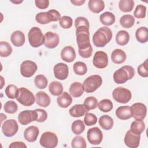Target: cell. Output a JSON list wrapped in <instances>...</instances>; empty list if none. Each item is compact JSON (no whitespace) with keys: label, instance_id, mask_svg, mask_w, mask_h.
Returning <instances> with one entry per match:
<instances>
[{"label":"cell","instance_id":"obj_25","mask_svg":"<svg viewBox=\"0 0 148 148\" xmlns=\"http://www.w3.org/2000/svg\"><path fill=\"white\" fill-rule=\"evenodd\" d=\"M127 58L125 53L121 49H114L111 54V59L113 62L116 64L123 63Z\"/></svg>","mask_w":148,"mask_h":148},{"label":"cell","instance_id":"obj_39","mask_svg":"<svg viewBox=\"0 0 148 148\" xmlns=\"http://www.w3.org/2000/svg\"><path fill=\"white\" fill-rule=\"evenodd\" d=\"M98 109L103 112H109L113 109V104L109 99H103L98 103Z\"/></svg>","mask_w":148,"mask_h":148},{"label":"cell","instance_id":"obj_34","mask_svg":"<svg viewBox=\"0 0 148 148\" xmlns=\"http://www.w3.org/2000/svg\"><path fill=\"white\" fill-rule=\"evenodd\" d=\"M135 23V18L131 14H125L121 16L120 19V25L125 28H131Z\"/></svg>","mask_w":148,"mask_h":148},{"label":"cell","instance_id":"obj_19","mask_svg":"<svg viewBox=\"0 0 148 148\" xmlns=\"http://www.w3.org/2000/svg\"><path fill=\"white\" fill-rule=\"evenodd\" d=\"M39 134L38 127L31 125L27 127L24 132V138L28 142H34L36 139Z\"/></svg>","mask_w":148,"mask_h":148},{"label":"cell","instance_id":"obj_10","mask_svg":"<svg viewBox=\"0 0 148 148\" xmlns=\"http://www.w3.org/2000/svg\"><path fill=\"white\" fill-rule=\"evenodd\" d=\"M38 69L36 63L30 60L23 61L20 65V73L25 77L32 76Z\"/></svg>","mask_w":148,"mask_h":148},{"label":"cell","instance_id":"obj_48","mask_svg":"<svg viewBox=\"0 0 148 148\" xmlns=\"http://www.w3.org/2000/svg\"><path fill=\"white\" fill-rule=\"evenodd\" d=\"M146 7L143 5H138L136 6L134 15L137 18H143L146 17Z\"/></svg>","mask_w":148,"mask_h":148},{"label":"cell","instance_id":"obj_57","mask_svg":"<svg viewBox=\"0 0 148 148\" xmlns=\"http://www.w3.org/2000/svg\"><path fill=\"white\" fill-rule=\"evenodd\" d=\"M1 83H2L1 89H2V87H3V84L5 83V82H2V77H1Z\"/></svg>","mask_w":148,"mask_h":148},{"label":"cell","instance_id":"obj_12","mask_svg":"<svg viewBox=\"0 0 148 148\" xmlns=\"http://www.w3.org/2000/svg\"><path fill=\"white\" fill-rule=\"evenodd\" d=\"M132 117L135 120H143L147 113V108L146 105L140 102L134 103L131 107Z\"/></svg>","mask_w":148,"mask_h":148},{"label":"cell","instance_id":"obj_53","mask_svg":"<svg viewBox=\"0 0 148 148\" xmlns=\"http://www.w3.org/2000/svg\"><path fill=\"white\" fill-rule=\"evenodd\" d=\"M35 3L36 6L40 9H45L49 7V0H35Z\"/></svg>","mask_w":148,"mask_h":148},{"label":"cell","instance_id":"obj_21","mask_svg":"<svg viewBox=\"0 0 148 148\" xmlns=\"http://www.w3.org/2000/svg\"><path fill=\"white\" fill-rule=\"evenodd\" d=\"M88 111L84 104H76L70 108L69 113L73 117H80L84 115Z\"/></svg>","mask_w":148,"mask_h":148},{"label":"cell","instance_id":"obj_54","mask_svg":"<svg viewBox=\"0 0 148 148\" xmlns=\"http://www.w3.org/2000/svg\"><path fill=\"white\" fill-rule=\"evenodd\" d=\"M9 147L10 148H27L26 145L20 141H15L10 143V145L9 146Z\"/></svg>","mask_w":148,"mask_h":148},{"label":"cell","instance_id":"obj_51","mask_svg":"<svg viewBox=\"0 0 148 148\" xmlns=\"http://www.w3.org/2000/svg\"><path fill=\"white\" fill-rule=\"evenodd\" d=\"M75 26L77 28L80 26H86L90 27V24L88 20L84 17H77L75 20Z\"/></svg>","mask_w":148,"mask_h":148},{"label":"cell","instance_id":"obj_55","mask_svg":"<svg viewBox=\"0 0 148 148\" xmlns=\"http://www.w3.org/2000/svg\"><path fill=\"white\" fill-rule=\"evenodd\" d=\"M86 2L85 0H71V2L75 6H81Z\"/></svg>","mask_w":148,"mask_h":148},{"label":"cell","instance_id":"obj_20","mask_svg":"<svg viewBox=\"0 0 148 148\" xmlns=\"http://www.w3.org/2000/svg\"><path fill=\"white\" fill-rule=\"evenodd\" d=\"M10 40L14 46L21 47L25 42L24 34L20 30L14 31L11 35Z\"/></svg>","mask_w":148,"mask_h":148},{"label":"cell","instance_id":"obj_11","mask_svg":"<svg viewBox=\"0 0 148 148\" xmlns=\"http://www.w3.org/2000/svg\"><path fill=\"white\" fill-rule=\"evenodd\" d=\"M87 138L90 143L93 145H99L103 139L102 131L97 127L88 129L87 132Z\"/></svg>","mask_w":148,"mask_h":148},{"label":"cell","instance_id":"obj_28","mask_svg":"<svg viewBox=\"0 0 148 148\" xmlns=\"http://www.w3.org/2000/svg\"><path fill=\"white\" fill-rule=\"evenodd\" d=\"M99 124L105 130H110L112 128L114 124L113 119L109 115L104 114L99 119Z\"/></svg>","mask_w":148,"mask_h":148},{"label":"cell","instance_id":"obj_35","mask_svg":"<svg viewBox=\"0 0 148 148\" xmlns=\"http://www.w3.org/2000/svg\"><path fill=\"white\" fill-rule=\"evenodd\" d=\"M71 130L74 134L78 135L83 132L85 130V125L82 120H76L72 123Z\"/></svg>","mask_w":148,"mask_h":148},{"label":"cell","instance_id":"obj_6","mask_svg":"<svg viewBox=\"0 0 148 148\" xmlns=\"http://www.w3.org/2000/svg\"><path fill=\"white\" fill-rule=\"evenodd\" d=\"M102 83V79L98 75H91L87 77L83 82V87L84 91L87 93L94 92Z\"/></svg>","mask_w":148,"mask_h":148},{"label":"cell","instance_id":"obj_52","mask_svg":"<svg viewBox=\"0 0 148 148\" xmlns=\"http://www.w3.org/2000/svg\"><path fill=\"white\" fill-rule=\"evenodd\" d=\"M49 15L51 21H57L60 20L61 16L58 11L56 9H51L47 12Z\"/></svg>","mask_w":148,"mask_h":148},{"label":"cell","instance_id":"obj_38","mask_svg":"<svg viewBox=\"0 0 148 148\" xmlns=\"http://www.w3.org/2000/svg\"><path fill=\"white\" fill-rule=\"evenodd\" d=\"M73 69L75 74L80 76L85 75L87 72L86 64L82 61L76 62L73 65Z\"/></svg>","mask_w":148,"mask_h":148},{"label":"cell","instance_id":"obj_7","mask_svg":"<svg viewBox=\"0 0 148 148\" xmlns=\"http://www.w3.org/2000/svg\"><path fill=\"white\" fill-rule=\"evenodd\" d=\"M58 137L57 135L50 131L43 132L40 138V145L46 148H54L58 145Z\"/></svg>","mask_w":148,"mask_h":148},{"label":"cell","instance_id":"obj_56","mask_svg":"<svg viewBox=\"0 0 148 148\" xmlns=\"http://www.w3.org/2000/svg\"><path fill=\"white\" fill-rule=\"evenodd\" d=\"M12 3H15V4H18V3H21L22 2H23V1H10Z\"/></svg>","mask_w":148,"mask_h":148},{"label":"cell","instance_id":"obj_37","mask_svg":"<svg viewBox=\"0 0 148 148\" xmlns=\"http://www.w3.org/2000/svg\"><path fill=\"white\" fill-rule=\"evenodd\" d=\"M13 49L10 45L5 41L0 42V56L2 57H7L12 53Z\"/></svg>","mask_w":148,"mask_h":148},{"label":"cell","instance_id":"obj_14","mask_svg":"<svg viewBox=\"0 0 148 148\" xmlns=\"http://www.w3.org/2000/svg\"><path fill=\"white\" fill-rule=\"evenodd\" d=\"M55 77L60 80L66 79L69 75V68L66 64L60 62L56 64L53 68Z\"/></svg>","mask_w":148,"mask_h":148},{"label":"cell","instance_id":"obj_33","mask_svg":"<svg viewBox=\"0 0 148 148\" xmlns=\"http://www.w3.org/2000/svg\"><path fill=\"white\" fill-rule=\"evenodd\" d=\"M49 90L54 96H58L63 92V86L58 81H53L49 84Z\"/></svg>","mask_w":148,"mask_h":148},{"label":"cell","instance_id":"obj_44","mask_svg":"<svg viewBox=\"0 0 148 148\" xmlns=\"http://www.w3.org/2000/svg\"><path fill=\"white\" fill-rule=\"evenodd\" d=\"M3 109L5 112L9 114H13L18 110L17 104L13 101H7L3 106Z\"/></svg>","mask_w":148,"mask_h":148},{"label":"cell","instance_id":"obj_23","mask_svg":"<svg viewBox=\"0 0 148 148\" xmlns=\"http://www.w3.org/2000/svg\"><path fill=\"white\" fill-rule=\"evenodd\" d=\"M116 115L119 119L123 120L130 119L132 117L131 108L129 106L119 107L116 110Z\"/></svg>","mask_w":148,"mask_h":148},{"label":"cell","instance_id":"obj_13","mask_svg":"<svg viewBox=\"0 0 148 148\" xmlns=\"http://www.w3.org/2000/svg\"><path fill=\"white\" fill-rule=\"evenodd\" d=\"M92 63L95 67L99 69L106 68L108 65V57L103 51H97L93 57Z\"/></svg>","mask_w":148,"mask_h":148},{"label":"cell","instance_id":"obj_2","mask_svg":"<svg viewBox=\"0 0 148 148\" xmlns=\"http://www.w3.org/2000/svg\"><path fill=\"white\" fill-rule=\"evenodd\" d=\"M112 38L111 29L107 27H102L94 34L92 42L96 47H103L111 40Z\"/></svg>","mask_w":148,"mask_h":148},{"label":"cell","instance_id":"obj_3","mask_svg":"<svg viewBox=\"0 0 148 148\" xmlns=\"http://www.w3.org/2000/svg\"><path fill=\"white\" fill-rule=\"evenodd\" d=\"M135 75L134 68L130 65H124L116 71L113 73L114 82L117 84L125 83Z\"/></svg>","mask_w":148,"mask_h":148},{"label":"cell","instance_id":"obj_29","mask_svg":"<svg viewBox=\"0 0 148 148\" xmlns=\"http://www.w3.org/2000/svg\"><path fill=\"white\" fill-rule=\"evenodd\" d=\"M115 16L110 12H105L99 16L101 23L106 26H110L115 22Z\"/></svg>","mask_w":148,"mask_h":148},{"label":"cell","instance_id":"obj_30","mask_svg":"<svg viewBox=\"0 0 148 148\" xmlns=\"http://www.w3.org/2000/svg\"><path fill=\"white\" fill-rule=\"evenodd\" d=\"M145 129V124L143 120H135L131 124L130 130L132 132L140 135Z\"/></svg>","mask_w":148,"mask_h":148},{"label":"cell","instance_id":"obj_32","mask_svg":"<svg viewBox=\"0 0 148 148\" xmlns=\"http://www.w3.org/2000/svg\"><path fill=\"white\" fill-rule=\"evenodd\" d=\"M130 40V35L127 31L120 30L116 35V42L120 46L126 45Z\"/></svg>","mask_w":148,"mask_h":148},{"label":"cell","instance_id":"obj_9","mask_svg":"<svg viewBox=\"0 0 148 148\" xmlns=\"http://www.w3.org/2000/svg\"><path fill=\"white\" fill-rule=\"evenodd\" d=\"M1 128L2 131L5 136L12 137L17 132L18 125L15 120L9 119L6 120L2 124Z\"/></svg>","mask_w":148,"mask_h":148},{"label":"cell","instance_id":"obj_46","mask_svg":"<svg viewBox=\"0 0 148 148\" xmlns=\"http://www.w3.org/2000/svg\"><path fill=\"white\" fill-rule=\"evenodd\" d=\"M35 114V121L39 123H42L46 120L47 113L46 111L42 109H36L34 110Z\"/></svg>","mask_w":148,"mask_h":148},{"label":"cell","instance_id":"obj_45","mask_svg":"<svg viewBox=\"0 0 148 148\" xmlns=\"http://www.w3.org/2000/svg\"><path fill=\"white\" fill-rule=\"evenodd\" d=\"M84 105L90 110L95 109L98 106V101L94 97H88L86 98L84 101Z\"/></svg>","mask_w":148,"mask_h":148},{"label":"cell","instance_id":"obj_50","mask_svg":"<svg viewBox=\"0 0 148 148\" xmlns=\"http://www.w3.org/2000/svg\"><path fill=\"white\" fill-rule=\"evenodd\" d=\"M137 71L138 74L143 77H148V70H147V59H146L145 62L142 63L138 66Z\"/></svg>","mask_w":148,"mask_h":148},{"label":"cell","instance_id":"obj_17","mask_svg":"<svg viewBox=\"0 0 148 148\" xmlns=\"http://www.w3.org/2000/svg\"><path fill=\"white\" fill-rule=\"evenodd\" d=\"M18 120L22 125H27L32 121H35L34 110H25L21 112L18 116Z\"/></svg>","mask_w":148,"mask_h":148},{"label":"cell","instance_id":"obj_8","mask_svg":"<svg viewBox=\"0 0 148 148\" xmlns=\"http://www.w3.org/2000/svg\"><path fill=\"white\" fill-rule=\"evenodd\" d=\"M112 97L116 102L121 103H126L131 100L132 94L128 89L119 87L113 91Z\"/></svg>","mask_w":148,"mask_h":148},{"label":"cell","instance_id":"obj_47","mask_svg":"<svg viewBox=\"0 0 148 148\" xmlns=\"http://www.w3.org/2000/svg\"><path fill=\"white\" fill-rule=\"evenodd\" d=\"M59 24L64 29H69L72 26L73 20L69 16H64L59 20Z\"/></svg>","mask_w":148,"mask_h":148},{"label":"cell","instance_id":"obj_18","mask_svg":"<svg viewBox=\"0 0 148 148\" xmlns=\"http://www.w3.org/2000/svg\"><path fill=\"white\" fill-rule=\"evenodd\" d=\"M61 59L66 62H71L76 58V53L74 48L71 46H65L61 51Z\"/></svg>","mask_w":148,"mask_h":148},{"label":"cell","instance_id":"obj_4","mask_svg":"<svg viewBox=\"0 0 148 148\" xmlns=\"http://www.w3.org/2000/svg\"><path fill=\"white\" fill-rule=\"evenodd\" d=\"M28 42L30 45L33 47H39L45 41V35H43L41 29L38 27L31 28L28 34Z\"/></svg>","mask_w":148,"mask_h":148},{"label":"cell","instance_id":"obj_43","mask_svg":"<svg viewBox=\"0 0 148 148\" xmlns=\"http://www.w3.org/2000/svg\"><path fill=\"white\" fill-rule=\"evenodd\" d=\"M18 88L14 84H9L5 88V94L6 96L10 99L16 98L18 94Z\"/></svg>","mask_w":148,"mask_h":148},{"label":"cell","instance_id":"obj_1","mask_svg":"<svg viewBox=\"0 0 148 148\" xmlns=\"http://www.w3.org/2000/svg\"><path fill=\"white\" fill-rule=\"evenodd\" d=\"M76 42L78 46V51L92 48L90 41L89 28L86 26H80L76 30Z\"/></svg>","mask_w":148,"mask_h":148},{"label":"cell","instance_id":"obj_27","mask_svg":"<svg viewBox=\"0 0 148 148\" xmlns=\"http://www.w3.org/2000/svg\"><path fill=\"white\" fill-rule=\"evenodd\" d=\"M88 5L90 10L94 13H99L105 8V3L102 0H90Z\"/></svg>","mask_w":148,"mask_h":148},{"label":"cell","instance_id":"obj_22","mask_svg":"<svg viewBox=\"0 0 148 148\" xmlns=\"http://www.w3.org/2000/svg\"><path fill=\"white\" fill-rule=\"evenodd\" d=\"M36 103L40 106L46 108L50 104V98L47 94L44 91H38L35 96Z\"/></svg>","mask_w":148,"mask_h":148},{"label":"cell","instance_id":"obj_16","mask_svg":"<svg viewBox=\"0 0 148 148\" xmlns=\"http://www.w3.org/2000/svg\"><path fill=\"white\" fill-rule=\"evenodd\" d=\"M45 41L44 45L49 49H54L56 47L60 42L59 36L57 34L53 32H47L45 34Z\"/></svg>","mask_w":148,"mask_h":148},{"label":"cell","instance_id":"obj_26","mask_svg":"<svg viewBox=\"0 0 148 148\" xmlns=\"http://www.w3.org/2000/svg\"><path fill=\"white\" fill-rule=\"evenodd\" d=\"M70 94L74 98L80 97L84 93V87L83 84L80 82L72 83L69 88Z\"/></svg>","mask_w":148,"mask_h":148},{"label":"cell","instance_id":"obj_15","mask_svg":"<svg viewBox=\"0 0 148 148\" xmlns=\"http://www.w3.org/2000/svg\"><path fill=\"white\" fill-rule=\"evenodd\" d=\"M140 139V135L135 134L128 130L124 136L125 145L130 148H136L139 146Z\"/></svg>","mask_w":148,"mask_h":148},{"label":"cell","instance_id":"obj_31","mask_svg":"<svg viewBox=\"0 0 148 148\" xmlns=\"http://www.w3.org/2000/svg\"><path fill=\"white\" fill-rule=\"evenodd\" d=\"M136 40L140 43H145L148 40V29L145 27L138 28L135 32Z\"/></svg>","mask_w":148,"mask_h":148},{"label":"cell","instance_id":"obj_42","mask_svg":"<svg viewBox=\"0 0 148 148\" xmlns=\"http://www.w3.org/2000/svg\"><path fill=\"white\" fill-rule=\"evenodd\" d=\"M35 20L40 24H46L51 22L47 12H39L35 16Z\"/></svg>","mask_w":148,"mask_h":148},{"label":"cell","instance_id":"obj_24","mask_svg":"<svg viewBox=\"0 0 148 148\" xmlns=\"http://www.w3.org/2000/svg\"><path fill=\"white\" fill-rule=\"evenodd\" d=\"M58 106L62 108H68L72 102V98L67 92H62L57 98Z\"/></svg>","mask_w":148,"mask_h":148},{"label":"cell","instance_id":"obj_40","mask_svg":"<svg viewBox=\"0 0 148 148\" xmlns=\"http://www.w3.org/2000/svg\"><path fill=\"white\" fill-rule=\"evenodd\" d=\"M71 146L73 148H86L87 147V144L83 137L77 135L72 139Z\"/></svg>","mask_w":148,"mask_h":148},{"label":"cell","instance_id":"obj_49","mask_svg":"<svg viewBox=\"0 0 148 148\" xmlns=\"http://www.w3.org/2000/svg\"><path fill=\"white\" fill-rule=\"evenodd\" d=\"M84 122L87 126H91L95 125L97 122V116L91 113H86L84 117Z\"/></svg>","mask_w":148,"mask_h":148},{"label":"cell","instance_id":"obj_36","mask_svg":"<svg viewBox=\"0 0 148 148\" xmlns=\"http://www.w3.org/2000/svg\"><path fill=\"white\" fill-rule=\"evenodd\" d=\"M134 6L133 0H120L119 2V8L123 12H131Z\"/></svg>","mask_w":148,"mask_h":148},{"label":"cell","instance_id":"obj_5","mask_svg":"<svg viewBox=\"0 0 148 148\" xmlns=\"http://www.w3.org/2000/svg\"><path fill=\"white\" fill-rule=\"evenodd\" d=\"M16 99L23 106H29L34 103L35 98L30 90L25 87H20L18 88Z\"/></svg>","mask_w":148,"mask_h":148},{"label":"cell","instance_id":"obj_41","mask_svg":"<svg viewBox=\"0 0 148 148\" xmlns=\"http://www.w3.org/2000/svg\"><path fill=\"white\" fill-rule=\"evenodd\" d=\"M34 83L38 88L44 89L47 86L48 80L43 75H38L35 77Z\"/></svg>","mask_w":148,"mask_h":148}]
</instances>
